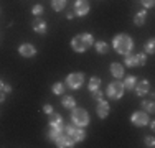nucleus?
I'll use <instances>...</instances> for the list:
<instances>
[{"label": "nucleus", "mask_w": 155, "mask_h": 148, "mask_svg": "<svg viewBox=\"0 0 155 148\" xmlns=\"http://www.w3.org/2000/svg\"><path fill=\"white\" fill-rule=\"evenodd\" d=\"M3 84H5V82H3L2 79H0V91H2V89H3Z\"/></svg>", "instance_id": "37"}, {"label": "nucleus", "mask_w": 155, "mask_h": 148, "mask_svg": "<svg viewBox=\"0 0 155 148\" xmlns=\"http://www.w3.org/2000/svg\"><path fill=\"white\" fill-rule=\"evenodd\" d=\"M71 124H74L76 127L84 128L86 125H89V114L83 107H73L71 109Z\"/></svg>", "instance_id": "3"}, {"label": "nucleus", "mask_w": 155, "mask_h": 148, "mask_svg": "<svg viewBox=\"0 0 155 148\" xmlns=\"http://www.w3.org/2000/svg\"><path fill=\"white\" fill-rule=\"evenodd\" d=\"M43 12H45V8H43V5H40V3H36V5H33L31 8V13L35 15V17H41Z\"/></svg>", "instance_id": "28"}, {"label": "nucleus", "mask_w": 155, "mask_h": 148, "mask_svg": "<svg viewBox=\"0 0 155 148\" xmlns=\"http://www.w3.org/2000/svg\"><path fill=\"white\" fill-rule=\"evenodd\" d=\"M124 64L127 66V68H135V56L132 54V51L127 54H124Z\"/></svg>", "instance_id": "23"}, {"label": "nucleus", "mask_w": 155, "mask_h": 148, "mask_svg": "<svg viewBox=\"0 0 155 148\" xmlns=\"http://www.w3.org/2000/svg\"><path fill=\"white\" fill-rule=\"evenodd\" d=\"M143 53L145 54H153L155 53V40L150 38L149 41H147V44L143 46Z\"/></svg>", "instance_id": "25"}, {"label": "nucleus", "mask_w": 155, "mask_h": 148, "mask_svg": "<svg viewBox=\"0 0 155 148\" xmlns=\"http://www.w3.org/2000/svg\"><path fill=\"white\" fill-rule=\"evenodd\" d=\"M3 101H5V92H2V91H0V104H2Z\"/></svg>", "instance_id": "35"}, {"label": "nucleus", "mask_w": 155, "mask_h": 148, "mask_svg": "<svg viewBox=\"0 0 155 148\" xmlns=\"http://www.w3.org/2000/svg\"><path fill=\"white\" fill-rule=\"evenodd\" d=\"M145 18H147V12H145V10H140V12H137V13H135V17H134V25L142 27V25L145 23Z\"/></svg>", "instance_id": "17"}, {"label": "nucleus", "mask_w": 155, "mask_h": 148, "mask_svg": "<svg viewBox=\"0 0 155 148\" xmlns=\"http://www.w3.org/2000/svg\"><path fill=\"white\" fill-rule=\"evenodd\" d=\"M74 17H76V15H74V12H71V13H66V18H68V20H73Z\"/></svg>", "instance_id": "34"}, {"label": "nucleus", "mask_w": 155, "mask_h": 148, "mask_svg": "<svg viewBox=\"0 0 155 148\" xmlns=\"http://www.w3.org/2000/svg\"><path fill=\"white\" fill-rule=\"evenodd\" d=\"M31 27H33V31L38 33V35H45L46 33V21L43 20L41 17H35V20L31 21Z\"/></svg>", "instance_id": "10"}, {"label": "nucleus", "mask_w": 155, "mask_h": 148, "mask_svg": "<svg viewBox=\"0 0 155 148\" xmlns=\"http://www.w3.org/2000/svg\"><path fill=\"white\" fill-rule=\"evenodd\" d=\"M2 92H5V94H8V92H12V86L10 84H3V89Z\"/></svg>", "instance_id": "33"}, {"label": "nucleus", "mask_w": 155, "mask_h": 148, "mask_svg": "<svg viewBox=\"0 0 155 148\" xmlns=\"http://www.w3.org/2000/svg\"><path fill=\"white\" fill-rule=\"evenodd\" d=\"M99 87H101V77L93 76L89 79V82H87V89H89V92H93V91H96V89H99Z\"/></svg>", "instance_id": "20"}, {"label": "nucleus", "mask_w": 155, "mask_h": 148, "mask_svg": "<svg viewBox=\"0 0 155 148\" xmlns=\"http://www.w3.org/2000/svg\"><path fill=\"white\" fill-rule=\"evenodd\" d=\"M134 56H135V68L145 66V61H147V54L145 53H137V54H134Z\"/></svg>", "instance_id": "24"}, {"label": "nucleus", "mask_w": 155, "mask_h": 148, "mask_svg": "<svg viewBox=\"0 0 155 148\" xmlns=\"http://www.w3.org/2000/svg\"><path fill=\"white\" fill-rule=\"evenodd\" d=\"M135 94L140 95V97H143V95H147L150 92V82L147 79H142V81H139L137 84H135Z\"/></svg>", "instance_id": "12"}, {"label": "nucleus", "mask_w": 155, "mask_h": 148, "mask_svg": "<svg viewBox=\"0 0 155 148\" xmlns=\"http://www.w3.org/2000/svg\"><path fill=\"white\" fill-rule=\"evenodd\" d=\"M124 92H125L124 84H122V81H119V79L112 81L107 86V89H106V95H107L110 101H119V99H122Z\"/></svg>", "instance_id": "4"}, {"label": "nucleus", "mask_w": 155, "mask_h": 148, "mask_svg": "<svg viewBox=\"0 0 155 148\" xmlns=\"http://www.w3.org/2000/svg\"><path fill=\"white\" fill-rule=\"evenodd\" d=\"M124 89H127V91H132V89L135 87V84H137V77L135 76H127L124 79Z\"/></svg>", "instance_id": "19"}, {"label": "nucleus", "mask_w": 155, "mask_h": 148, "mask_svg": "<svg viewBox=\"0 0 155 148\" xmlns=\"http://www.w3.org/2000/svg\"><path fill=\"white\" fill-rule=\"evenodd\" d=\"M143 143H145V146H147V148H153V146H155V140H153V137H145V138H143Z\"/></svg>", "instance_id": "30"}, {"label": "nucleus", "mask_w": 155, "mask_h": 148, "mask_svg": "<svg viewBox=\"0 0 155 148\" xmlns=\"http://www.w3.org/2000/svg\"><path fill=\"white\" fill-rule=\"evenodd\" d=\"M96 114H97L99 118H107V115L110 114V105H109V102H106L104 99L97 101V105H96Z\"/></svg>", "instance_id": "8"}, {"label": "nucleus", "mask_w": 155, "mask_h": 148, "mask_svg": "<svg viewBox=\"0 0 155 148\" xmlns=\"http://www.w3.org/2000/svg\"><path fill=\"white\" fill-rule=\"evenodd\" d=\"M84 138H86V132H84L81 127H78L74 135H73V140H74V142H83Z\"/></svg>", "instance_id": "27"}, {"label": "nucleus", "mask_w": 155, "mask_h": 148, "mask_svg": "<svg viewBox=\"0 0 155 148\" xmlns=\"http://www.w3.org/2000/svg\"><path fill=\"white\" fill-rule=\"evenodd\" d=\"M74 143H76L74 140H73L71 137L64 135V133H63L60 138L56 140V146L58 148H73V146H74Z\"/></svg>", "instance_id": "13"}, {"label": "nucleus", "mask_w": 155, "mask_h": 148, "mask_svg": "<svg viewBox=\"0 0 155 148\" xmlns=\"http://www.w3.org/2000/svg\"><path fill=\"white\" fill-rule=\"evenodd\" d=\"M94 48H96V53H99V54H106L109 51V44L106 41H96Z\"/></svg>", "instance_id": "21"}, {"label": "nucleus", "mask_w": 155, "mask_h": 148, "mask_svg": "<svg viewBox=\"0 0 155 148\" xmlns=\"http://www.w3.org/2000/svg\"><path fill=\"white\" fill-rule=\"evenodd\" d=\"M110 74H112L116 79H122L124 77V64H120V63H112V64H110Z\"/></svg>", "instance_id": "14"}, {"label": "nucleus", "mask_w": 155, "mask_h": 148, "mask_svg": "<svg viewBox=\"0 0 155 148\" xmlns=\"http://www.w3.org/2000/svg\"><path fill=\"white\" fill-rule=\"evenodd\" d=\"M18 54L21 58H33L36 54V48L31 43H23L18 46Z\"/></svg>", "instance_id": "9"}, {"label": "nucleus", "mask_w": 155, "mask_h": 148, "mask_svg": "<svg viewBox=\"0 0 155 148\" xmlns=\"http://www.w3.org/2000/svg\"><path fill=\"white\" fill-rule=\"evenodd\" d=\"M43 112H45V114H51V112H53V105H51V104H45V105H43Z\"/></svg>", "instance_id": "32"}, {"label": "nucleus", "mask_w": 155, "mask_h": 148, "mask_svg": "<svg viewBox=\"0 0 155 148\" xmlns=\"http://www.w3.org/2000/svg\"><path fill=\"white\" fill-rule=\"evenodd\" d=\"M140 105H142V110H145L147 114H153V112H155V105H153V101H145V99H143Z\"/></svg>", "instance_id": "22"}, {"label": "nucleus", "mask_w": 155, "mask_h": 148, "mask_svg": "<svg viewBox=\"0 0 155 148\" xmlns=\"http://www.w3.org/2000/svg\"><path fill=\"white\" fill-rule=\"evenodd\" d=\"M112 48H114L116 53H119L124 56V54L130 53V51L134 50V40H132L127 33H119V35H116L112 38Z\"/></svg>", "instance_id": "1"}, {"label": "nucleus", "mask_w": 155, "mask_h": 148, "mask_svg": "<svg viewBox=\"0 0 155 148\" xmlns=\"http://www.w3.org/2000/svg\"><path fill=\"white\" fill-rule=\"evenodd\" d=\"M0 12H2V10H0Z\"/></svg>", "instance_id": "38"}, {"label": "nucleus", "mask_w": 155, "mask_h": 148, "mask_svg": "<svg viewBox=\"0 0 155 148\" xmlns=\"http://www.w3.org/2000/svg\"><path fill=\"white\" fill-rule=\"evenodd\" d=\"M91 97H93L94 101L97 102V101H101V99H104V92H102L101 89H96V91L91 92Z\"/></svg>", "instance_id": "29"}, {"label": "nucleus", "mask_w": 155, "mask_h": 148, "mask_svg": "<svg viewBox=\"0 0 155 148\" xmlns=\"http://www.w3.org/2000/svg\"><path fill=\"white\" fill-rule=\"evenodd\" d=\"M48 122H50V127H54V128H61L64 127V122H63V117L60 114H56L53 110L51 114H48Z\"/></svg>", "instance_id": "11"}, {"label": "nucleus", "mask_w": 155, "mask_h": 148, "mask_svg": "<svg viewBox=\"0 0 155 148\" xmlns=\"http://www.w3.org/2000/svg\"><path fill=\"white\" fill-rule=\"evenodd\" d=\"M93 43H94V38L91 33H79L71 40V48L76 53H84L93 46Z\"/></svg>", "instance_id": "2"}, {"label": "nucleus", "mask_w": 155, "mask_h": 148, "mask_svg": "<svg viewBox=\"0 0 155 148\" xmlns=\"http://www.w3.org/2000/svg\"><path fill=\"white\" fill-rule=\"evenodd\" d=\"M140 2H142V5L145 7V8H152L155 5V0H140Z\"/></svg>", "instance_id": "31"}, {"label": "nucleus", "mask_w": 155, "mask_h": 148, "mask_svg": "<svg viewBox=\"0 0 155 148\" xmlns=\"http://www.w3.org/2000/svg\"><path fill=\"white\" fill-rule=\"evenodd\" d=\"M68 5V0H51V8L54 12H63Z\"/></svg>", "instance_id": "16"}, {"label": "nucleus", "mask_w": 155, "mask_h": 148, "mask_svg": "<svg viewBox=\"0 0 155 148\" xmlns=\"http://www.w3.org/2000/svg\"><path fill=\"white\" fill-rule=\"evenodd\" d=\"M63 135V130L61 128H54V127H50V130H48V138L51 140V142H56L58 138Z\"/></svg>", "instance_id": "18"}, {"label": "nucleus", "mask_w": 155, "mask_h": 148, "mask_svg": "<svg viewBox=\"0 0 155 148\" xmlns=\"http://www.w3.org/2000/svg\"><path fill=\"white\" fill-rule=\"evenodd\" d=\"M61 105L64 107V109H73V107H76V99L73 97V95H63Z\"/></svg>", "instance_id": "15"}, {"label": "nucleus", "mask_w": 155, "mask_h": 148, "mask_svg": "<svg viewBox=\"0 0 155 148\" xmlns=\"http://www.w3.org/2000/svg\"><path fill=\"white\" fill-rule=\"evenodd\" d=\"M83 84H84V74L83 72H71V74H68V77H66L64 86H68L69 89L76 91V89H79Z\"/></svg>", "instance_id": "5"}, {"label": "nucleus", "mask_w": 155, "mask_h": 148, "mask_svg": "<svg viewBox=\"0 0 155 148\" xmlns=\"http://www.w3.org/2000/svg\"><path fill=\"white\" fill-rule=\"evenodd\" d=\"M64 82H54L53 86H51V91H53V94H56V95H61L63 92H64Z\"/></svg>", "instance_id": "26"}, {"label": "nucleus", "mask_w": 155, "mask_h": 148, "mask_svg": "<svg viewBox=\"0 0 155 148\" xmlns=\"http://www.w3.org/2000/svg\"><path fill=\"white\" fill-rule=\"evenodd\" d=\"M150 122V120H149ZM150 128H152V130H155V122H150Z\"/></svg>", "instance_id": "36"}, {"label": "nucleus", "mask_w": 155, "mask_h": 148, "mask_svg": "<svg viewBox=\"0 0 155 148\" xmlns=\"http://www.w3.org/2000/svg\"><path fill=\"white\" fill-rule=\"evenodd\" d=\"M149 114L145 112V110H135V112H132L130 115V122L132 125H135V127H145L147 124H149Z\"/></svg>", "instance_id": "6"}, {"label": "nucleus", "mask_w": 155, "mask_h": 148, "mask_svg": "<svg viewBox=\"0 0 155 148\" xmlns=\"http://www.w3.org/2000/svg\"><path fill=\"white\" fill-rule=\"evenodd\" d=\"M89 2L87 0H76L74 2V15L76 17H86L89 13Z\"/></svg>", "instance_id": "7"}]
</instances>
